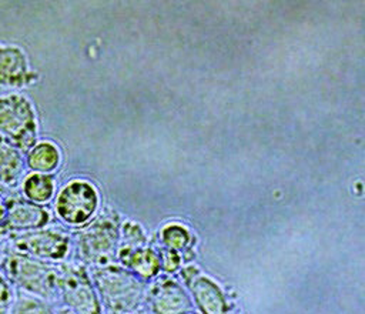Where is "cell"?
Listing matches in <instances>:
<instances>
[{"label": "cell", "instance_id": "obj_6", "mask_svg": "<svg viewBox=\"0 0 365 314\" xmlns=\"http://www.w3.org/2000/svg\"><path fill=\"white\" fill-rule=\"evenodd\" d=\"M58 291L76 314H101V303L83 268H67L58 277Z\"/></svg>", "mask_w": 365, "mask_h": 314}, {"label": "cell", "instance_id": "obj_21", "mask_svg": "<svg viewBox=\"0 0 365 314\" xmlns=\"http://www.w3.org/2000/svg\"><path fill=\"white\" fill-rule=\"evenodd\" d=\"M7 216V207H6V201L0 197V226L4 223Z\"/></svg>", "mask_w": 365, "mask_h": 314}, {"label": "cell", "instance_id": "obj_11", "mask_svg": "<svg viewBox=\"0 0 365 314\" xmlns=\"http://www.w3.org/2000/svg\"><path fill=\"white\" fill-rule=\"evenodd\" d=\"M201 314H228V303L220 287L204 275L185 277Z\"/></svg>", "mask_w": 365, "mask_h": 314}, {"label": "cell", "instance_id": "obj_7", "mask_svg": "<svg viewBox=\"0 0 365 314\" xmlns=\"http://www.w3.org/2000/svg\"><path fill=\"white\" fill-rule=\"evenodd\" d=\"M16 250L36 258L60 260L68 253V238L54 231H36L17 237Z\"/></svg>", "mask_w": 365, "mask_h": 314}, {"label": "cell", "instance_id": "obj_14", "mask_svg": "<svg viewBox=\"0 0 365 314\" xmlns=\"http://www.w3.org/2000/svg\"><path fill=\"white\" fill-rule=\"evenodd\" d=\"M23 171L21 153L0 137V181L13 184Z\"/></svg>", "mask_w": 365, "mask_h": 314}, {"label": "cell", "instance_id": "obj_8", "mask_svg": "<svg viewBox=\"0 0 365 314\" xmlns=\"http://www.w3.org/2000/svg\"><path fill=\"white\" fill-rule=\"evenodd\" d=\"M150 305L154 314H187L192 304L182 287L170 278L155 283L150 290Z\"/></svg>", "mask_w": 365, "mask_h": 314}, {"label": "cell", "instance_id": "obj_1", "mask_svg": "<svg viewBox=\"0 0 365 314\" xmlns=\"http://www.w3.org/2000/svg\"><path fill=\"white\" fill-rule=\"evenodd\" d=\"M101 304L111 314L134 311L144 295V285L131 271L121 267H100L93 275Z\"/></svg>", "mask_w": 365, "mask_h": 314}, {"label": "cell", "instance_id": "obj_17", "mask_svg": "<svg viewBox=\"0 0 365 314\" xmlns=\"http://www.w3.org/2000/svg\"><path fill=\"white\" fill-rule=\"evenodd\" d=\"M161 240L167 248L177 251L187 247L190 241V233L185 227L173 223L161 230Z\"/></svg>", "mask_w": 365, "mask_h": 314}, {"label": "cell", "instance_id": "obj_5", "mask_svg": "<svg viewBox=\"0 0 365 314\" xmlns=\"http://www.w3.org/2000/svg\"><path fill=\"white\" fill-rule=\"evenodd\" d=\"M117 224L108 217H98L80 234V250L86 260L96 264H107L117 251Z\"/></svg>", "mask_w": 365, "mask_h": 314}, {"label": "cell", "instance_id": "obj_4", "mask_svg": "<svg viewBox=\"0 0 365 314\" xmlns=\"http://www.w3.org/2000/svg\"><path fill=\"white\" fill-rule=\"evenodd\" d=\"M56 213L67 224L81 226L87 223L98 207L96 187L84 180H73L57 194Z\"/></svg>", "mask_w": 365, "mask_h": 314}, {"label": "cell", "instance_id": "obj_20", "mask_svg": "<svg viewBox=\"0 0 365 314\" xmlns=\"http://www.w3.org/2000/svg\"><path fill=\"white\" fill-rule=\"evenodd\" d=\"M11 301H13L11 288L7 284V281H4V278L0 275V314L9 313L11 307Z\"/></svg>", "mask_w": 365, "mask_h": 314}, {"label": "cell", "instance_id": "obj_13", "mask_svg": "<svg viewBox=\"0 0 365 314\" xmlns=\"http://www.w3.org/2000/svg\"><path fill=\"white\" fill-rule=\"evenodd\" d=\"M58 161H60L58 148L48 141L38 143L27 151L26 163L29 168H31L34 173L47 174L58 166Z\"/></svg>", "mask_w": 365, "mask_h": 314}, {"label": "cell", "instance_id": "obj_15", "mask_svg": "<svg viewBox=\"0 0 365 314\" xmlns=\"http://www.w3.org/2000/svg\"><path fill=\"white\" fill-rule=\"evenodd\" d=\"M23 194L36 204L47 203L54 194V181L48 174L33 173L23 181Z\"/></svg>", "mask_w": 365, "mask_h": 314}, {"label": "cell", "instance_id": "obj_10", "mask_svg": "<svg viewBox=\"0 0 365 314\" xmlns=\"http://www.w3.org/2000/svg\"><path fill=\"white\" fill-rule=\"evenodd\" d=\"M36 80L29 70L24 53L14 46L0 44V84L6 87H24Z\"/></svg>", "mask_w": 365, "mask_h": 314}, {"label": "cell", "instance_id": "obj_3", "mask_svg": "<svg viewBox=\"0 0 365 314\" xmlns=\"http://www.w3.org/2000/svg\"><path fill=\"white\" fill-rule=\"evenodd\" d=\"M4 271L10 280L38 295L50 297L58 290V273L40 258L13 254L6 260Z\"/></svg>", "mask_w": 365, "mask_h": 314}, {"label": "cell", "instance_id": "obj_2", "mask_svg": "<svg viewBox=\"0 0 365 314\" xmlns=\"http://www.w3.org/2000/svg\"><path fill=\"white\" fill-rule=\"evenodd\" d=\"M0 137L27 153L36 140V117L29 100L19 94L0 97Z\"/></svg>", "mask_w": 365, "mask_h": 314}, {"label": "cell", "instance_id": "obj_9", "mask_svg": "<svg viewBox=\"0 0 365 314\" xmlns=\"http://www.w3.org/2000/svg\"><path fill=\"white\" fill-rule=\"evenodd\" d=\"M6 207L7 216L3 224L11 230H34L48 221L47 210L27 198H10L6 201Z\"/></svg>", "mask_w": 365, "mask_h": 314}, {"label": "cell", "instance_id": "obj_12", "mask_svg": "<svg viewBox=\"0 0 365 314\" xmlns=\"http://www.w3.org/2000/svg\"><path fill=\"white\" fill-rule=\"evenodd\" d=\"M120 261L140 280H150L155 277L161 268L160 254L148 247L137 248L120 258Z\"/></svg>", "mask_w": 365, "mask_h": 314}, {"label": "cell", "instance_id": "obj_18", "mask_svg": "<svg viewBox=\"0 0 365 314\" xmlns=\"http://www.w3.org/2000/svg\"><path fill=\"white\" fill-rule=\"evenodd\" d=\"M14 314H53V313L46 304L37 300H23L16 307Z\"/></svg>", "mask_w": 365, "mask_h": 314}, {"label": "cell", "instance_id": "obj_19", "mask_svg": "<svg viewBox=\"0 0 365 314\" xmlns=\"http://www.w3.org/2000/svg\"><path fill=\"white\" fill-rule=\"evenodd\" d=\"M160 261H161V267L168 273L175 271L180 267V263H181L180 255L177 254V251L170 250V248H164L160 253Z\"/></svg>", "mask_w": 365, "mask_h": 314}, {"label": "cell", "instance_id": "obj_16", "mask_svg": "<svg viewBox=\"0 0 365 314\" xmlns=\"http://www.w3.org/2000/svg\"><path fill=\"white\" fill-rule=\"evenodd\" d=\"M145 244V236L143 233V228L133 221H127L123 224L121 228V243L118 247V258H123L128 253L144 247Z\"/></svg>", "mask_w": 365, "mask_h": 314}, {"label": "cell", "instance_id": "obj_22", "mask_svg": "<svg viewBox=\"0 0 365 314\" xmlns=\"http://www.w3.org/2000/svg\"><path fill=\"white\" fill-rule=\"evenodd\" d=\"M57 314H76L74 311H71L70 308H67V310H61V311H58Z\"/></svg>", "mask_w": 365, "mask_h": 314}]
</instances>
